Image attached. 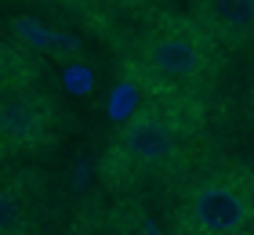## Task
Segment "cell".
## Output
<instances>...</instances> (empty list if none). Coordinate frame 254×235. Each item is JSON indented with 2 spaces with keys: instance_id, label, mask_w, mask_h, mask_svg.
Here are the masks:
<instances>
[{
  "instance_id": "7",
  "label": "cell",
  "mask_w": 254,
  "mask_h": 235,
  "mask_svg": "<svg viewBox=\"0 0 254 235\" xmlns=\"http://www.w3.org/2000/svg\"><path fill=\"white\" fill-rule=\"evenodd\" d=\"M65 7H91V4H102V0H59Z\"/></svg>"
},
{
  "instance_id": "2",
  "label": "cell",
  "mask_w": 254,
  "mask_h": 235,
  "mask_svg": "<svg viewBox=\"0 0 254 235\" xmlns=\"http://www.w3.org/2000/svg\"><path fill=\"white\" fill-rule=\"evenodd\" d=\"M167 235H254V170L211 163L182 181Z\"/></svg>"
},
{
  "instance_id": "9",
  "label": "cell",
  "mask_w": 254,
  "mask_h": 235,
  "mask_svg": "<svg viewBox=\"0 0 254 235\" xmlns=\"http://www.w3.org/2000/svg\"><path fill=\"white\" fill-rule=\"evenodd\" d=\"M4 4H26V0H4Z\"/></svg>"
},
{
  "instance_id": "1",
  "label": "cell",
  "mask_w": 254,
  "mask_h": 235,
  "mask_svg": "<svg viewBox=\"0 0 254 235\" xmlns=\"http://www.w3.org/2000/svg\"><path fill=\"white\" fill-rule=\"evenodd\" d=\"M196 134L189 120L164 105H142L109 134L98 170L109 188H138L189 170Z\"/></svg>"
},
{
  "instance_id": "4",
  "label": "cell",
  "mask_w": 254,
  "mask_h": 235,
  "mask_svg": "<svg viewBox=\"0 0 254 235\" xmlns=\"http://www.w3.org/2000/svg\"><path fill=\"white\" fill-rule=\"evenodd\" d=\"M65 112L55 94L37 84H11L0 98V152L4 159H26L48 152L62 134Z\"/></svg>"
},
{
  "instance_id": "5",
  "label": "cell",
  "mask_w": 254,
  "mask_h": 235,
  "mask_svg": "<svg viewBox=\"0 0 254 235\" xmlns=\"http://www.w3.org/2000/svg\"><path fill=\"white\" fill-rule=\"evenodd\" d=\"M189 18L222 51L254 47V0H186Z\"/></svg>"
},
{
  "instance_id": "6",
  "label": "cell",
  "mask_w": 254,
  "mask_h": 235,
  "mask_svg": "<svg viewBox=\"0 0 254 235\" xmlns=\"http://www.w3.org/2000/svg\"><path fill=\"white\" fill-rule=\"evenodd\" d=\"M44 217V185L33 170H7L0 185V235H37Z\"/></svg>"
},
{
  "instance_id": "8",
  "label": "cell",
  "mask_w": 254,
  "mask_h": 235,
  "mask_svg": "<svg viewBox=\"0 0 254 235\" xmlns=\"http://www.w3.org/2000/svg\"><path fill=\"white\" fill-rule=\"evenodd\" d=\"M251 101H254V73H251Z\"/></svg>"
},
{
  "instance_id": "3",
  "label": "cell",
  "mask_w": 254,
  "mask_h": 235,
  "mask_svg": "<svg viewBox=\"0 0 254 235\" xmlns=\"http://www.w3.org/2000/svg\"><path fill=\"white\" fill-rule=\"evenodd\" d=\"M222 54L225 51L192 18H164L142 37L134 51V65L149 84L175 94H189L214 84Z\"/></svg>"
}]
</instances>
